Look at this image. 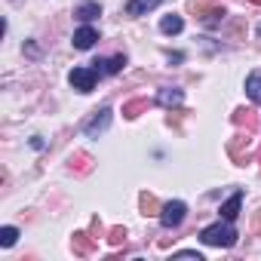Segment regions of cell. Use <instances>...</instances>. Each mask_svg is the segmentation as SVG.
Returning a JSON list of instances; mask_svg holds the SVG:
<instances>
[{
    "label": "cell",
    "instance_id": "ac0fdd59",
    "mask_svg": "<svg viewBox=\"0 0 261 261\" xmlns=\"http://www.w3.org/2000/svg\"><path fill=\"white\" fill-rule=\"evenodd\" d=\"M98 13H101V7H98V4H83V7L77 10V19H80V22H92Z\"/></svg>",
    "mask_w": 261,
    "mask_h": 261
},
{
    "label": "cell",
    "instance_id": "2e32d148",
    "mask_svg": "<svg viewBox=\"0 0 261 261\" xmlns=\"http://www.w3.org/2000/svg\"><path fill=\"white\" fill-rule=\"evenodd\" d=\"M92 246H95V243H92V237H89L86 230H77V233H74V255H89Z\"/></svg>",
    "mask_w": 261,
    "mask_h": 261
},
{
    "label": "cell",
    "instance_id": "9a60e30c",
    "mask_svg": "<svg viewBox=\"0 0 261 261\" xmlns=\"http://www.w3.org/2000/svg\"><path fill=\"white\" fill-rule=\"evenodd\" d=\"M181 98H185L181 89H160V95H157V101H160L163 108H178Z\"/></svg>",
    "mask_w": 261,
    "mask_h": 261
},
{
    "label": "cell",
    "instance_id": "8fae6325",
    "mask_svg": "<svg viewBox=\"0 0 261 261\" xmlns=\"http://www.w3.org/2000/svg\"><path fill=\"white\" fill-rule=\"evenodd\" d=\"M148 105H151L148 98H133V101H126V105H123V117H126V120H136L139 114L148 111Z\"/></svg>",
    "mask_w": 261,
    "mask_h": 261
},
{
    "label": "cell",
    "instance_id": "52a82bcc",
    "mask_svg": "<svg viewBox=\"0 0 261 261\" xmlns=\"http://www.w3.org/2000/svg\"><path fill=\"white\" fill-rule=\"evenodd\" d=\"M92 65H95L98 77H101V74H117V71H123V65H126V56H114V59H98V62H92Z\"/></svg>",
    "mask_w": 261,
    "mask_h": 261
},
{
    "label": "cell",
    "instance_id": "5bb4252c",
    "mask_svg": "<svg viewBox=\"0 0 261 261\" xmlns=\"http://www.w3.org/2000/svg\"><path fill=\"white\" fill-rule=\"evenodd\" d=\"M246 95L261 105V71H252V74L246 77Z\"/></svg>",
    "mask_w": 261,
    "mask_h": 261
},
{
    "label": "cell",
    "instance_id": "d6986e66",
    "mask_svg": "<svg viewBox=\"0 0 261 261\" xmlns=\"http://www.w3.org/2000/svg\"><path fill=\"white\" fill-rule=\"evenodd\" d=\"M16 240H19V230L16 227H4V230H0V246H4V249H10Z\"/></svg>",
    "mask_w": 261,
    "mask_h": 261
},
{
    "label": "cell",
    "instance_id": "44dd1931",
    "mask_svg": "<svg viewBox=\"0 0 261 261\" xmlns=\"http://www.w3.org/2000/svg\"><path fill=\"white\" fill-rule=\"evenodd\" d=\"M175 258H194V261H203V255H200V252H178Z\"/></svg>",
    "mask_w": 261,
    "mask_h": 261
},
{
    "label": "cell",
    "instance_id": "7402d4cb",
    "mask_svg": "<svg viewBox=\"0 0 261 261\" xmlns=\"http://www.w3.org/2000/svg\"><path fill=\"white\" fill-rule=\"evenodd\" d=\"M255 230H261V215H258V218H255Z\"/></svg>",
    "mask_w": 261,
    "mask_h": 261
},
{
    "label": "cell",
    "instance_id": "277c9868",
    "mask_svg": "<svg viewBox=\"0 0 261 261\" xmlns=\"http://www.w3.org/2000/svg\"><path fill=\"white\" fill-rule=\"evenodd\" d=\"M194 13H197V19H203L206 25H215V22L224 16V10L218 7V0H194Z\"/></svg>",
    "mask_w": 261,
    "mask_h": 261
},
{
    "label": "cell",
    "instance_id": "6da1fadb",
    "mask_svg": "<svg viewBox=\"0 0 261 261\" xmlns=\"http://www.w3.org/2000/svg\"><path fill=\"white\" fill-rule=\"evenodd\" d=\"M200 240L206 246H215V249H227L237 243V230L230 227V221H218V224H209L200 230Z\"/></svg>",
    "mask_w": 261,
    "mask_h": 261
},
{
    "label": "cell",
    "instance_id": "e0dca14e",
    "mask_svg": "<svg viewBox=\"0 0 261 261\" xmlns=\"http://www.w3.org/2000/svg\"><path fill=\"white\" fill-rule=\"evenodd\" d=\"M181 28H185L181 16H163V22H160V31L163 34H181Z\"/></svg>",
    "mask_w": 261,
    "mask_h": 261
},
{
    "label": "cell",
    "instance_id": "ba28073f",
    "mask_svg": "<svg viewBox=\"0 0 261 261\" xmlns=\"http://www.w3.org/2000/svg\"><path fill=\"white\" fill-rule=\"evenodd\" d=\"M240 206H243V191H237L233 197H227V200L221 203V218H224V221H233V218L240 215Z\"/></svg>",
    "mask_w": 261,
    "mask_h": 261
},
{
    "label": "cell",
    "instance_id": "3957f363",
    "mask_svg": "<svg viewBox=\"0 0 261 261\" xmlns=\"http://www.w3.org/2000/svg\"><path fill=\"white\" fill-rule=\"evenodd\" d=\"M68 80H71V86L77 92H92L95 89V80H98V71L95 68H74L68 74Z\"/></svg>",
    "mask_w": 261,
    "mask_h": 261
},
{
    "label": "cell",
    "instance_id": "7c38bea8",
    "mask_svg": "<svg viewBox=\"0 0 261 261\" xmlns=\"http://www.w3.org/2000/svg\"><path fill=\"white\" fill-rule=\"evenodd\" d=\"M71 172H77V175H89V172H92V157L83 154V151L74 154V157H71Z\"/></svg>",
    "mask_w": 261,
    "mask_h": 261
},
{
    "label": "cell",
    "instance_id": "603a6c76",
    "mask_svg": "<svg viewBox=\"0 0 261 261\" xmlns=\"http://www.w3.org/2000/svg\"><path fill=\"white\" fill-rule=\"evenodd\" d=\"M252 4H261V0H252Z\"/></svg>",
    "mask_w": 261,
    "mask_h": 261
},
{
    "label": "cell",
    "instance_id": "7a4b0ae2",
    "mask_svg": "<svg viewBox=\"0 0 261 261\" xmlns=\"http://www.w3.org/2000/svg\"><path fill=\"white\" fill-rule=\"evenodd\" d=\"M185 215H188V206H185L181 200H169V203L160 209V224L172 230V227H178V224L185 221Z\"/></svg>",
    "mask_w": 261,
    "mask_h": 261
},
{
    "label": "cell",
    "instance_id": "30bf717a",
    "mask_svg": "<svg viewBox=\"0 0 261 261\" xmlns=\"http://www.w3.org/2000/svg\"><path fill=\"white\" fill-rule=\"evenodd\" d=\"M163 0H129V7H126V13L129 16H145V13H151L154 7H160Z\"/></svg>",
    "mask_w": 261,
    "mask_h": 261
},
{
    "label": "cell",
    "instance_id": "5b68a950",
    "mask_svg": "<svg viewBox=\"0 0 261 261\" xmlns=\"http://www.w3.org/2000/svg\"><path fill=\"white\" fill-rule=\"evenodd\" d=\"M95 40H98V31L89 28V25H83V28L74 31V49H92Z\"/></svg>",
    "mask_w": 261,
    "mask_h": 261
},
{
    "label": "cell",
    "instance_id": "9c48e42d",
    "mask_svg": "<svg viewBox=\"0 0 261 261\" xmlns=\"http://www.w3.org/2000/svg\"><path fill=\"white\" fill-rule=\"evenodd\" d=\"M230 120H233L237 126H246V129H255V126H258V111H252V108H237Z\"/></svg>",
    "mask_w": 261,
    "mask_h": 261
},
{
    "label": "cell",
    "instance_id": "8992f818",
    "mask_svg": "<svg viewBox=\"0 0 261 261\" xmlns=\"http://www.w3.org/2000/svg\"><path fill=\"white\" fill-rule=\"evenodd\" d=\"M108 123H111V111L101 108V111H95V117L83 126V133H86V136H98L101 129H108Z\"/></svg>",
    "mask_w": 261,
    "mask_h": 261
},
{
    "label": "cell",
    "instance_id": "4fadbf2b",
    "mask_svg": "<svg viewBox=\"0 0 261 261\" xmlns=\"http://www.w3.org/2000/svg\"><path fill=\"white\" fill-rule=\"evenodd\" d=\"M139 206H142V215H160V203H157V197L154 194H148V191H142L139 194Z\"/></svg>",
    "mask_w": 261,
    "mask_h": 261
},
{
    "label": "cell",
    "instance_id": "ffe728a7",
    "mask_svg": "<svg viewBox=\"0 0 261 261\" xmlns=\"http://www.w3.org/2000/svg\"><path fill=\"white\" fill-rule=\"evenodd\" d=\"M108 240H111L114 246H120V243H126V230H123V227H111V233H108Z\"/></svg>",
    "mask_w": 261,
    "mask_h": 261
}]
</instances>
